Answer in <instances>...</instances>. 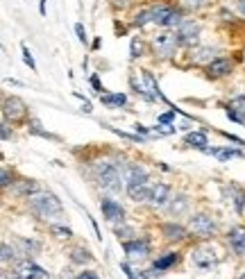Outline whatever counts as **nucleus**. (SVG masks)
I'll list each match as a JSON object with an SVG mask.
<instances>
[{
    "instance_id": "obj_1",
    "label": "nucleus",
    "mask_w": 245,
    "mask_h": 279,
    "mask_svg": "<svg viewBox=\"0 0 245 279\" xmlns=\"http://www.w3.org/2000/svg\"><path fill=\"white\" fill-rule=\"evenodd\" d=\"M27 206H30V211H34L39 218H46V220L61 216V202L53 193H43V191L32 193L27 198Z\"/></svg>"
},
{
    "instance_id": "obj_2",
    "label": "nucleus",
    "mask_w": 245,
    "mask_h": 279,
    "mask_svg": "<svg viewBox=\"0 0 245 279\" xmlns=\"http://www.w3.org/2000/svg\"><path fill=\"white\" fill-rule=\"evenodd\" d=\"M93 173H95V180H98V184H100L102 191L113 193V195H118V193L123 191V173L118 170L116 164L100 161V164H95Z\"/></svg>"
},
{
    "instance_id": "obj_3",
    "label": "nucleus",
    "mask_w": 245,
    "mask_h": 279,
    "mask_svg": "<svg viewBox=\"0 0 245 279\" xmlns=\"http://www.w3.org/2000/svg\"><path fill=\"white\" fill-rule=\"evenodd\" d=\"M2 116H5V120L20 123V120L27 118V105L19 95H9V98L2 100Z\"/></svg>"
},
{
    "instance_id": "obj_4",
    "label": "nucleus",
    "mask_w": 245,
    "mask_h": 279,
    "mask_svg": "<svg viewBox=\"0 0 245 279\" xmlns=\"http://www.w3.org/2000/svg\"><path fill=\"white\" fill-rule=\"evenodd\" d=\"M152 46H154V53L159 55V57L168 59V57H172V55H175V50H177L179 39H177V34L166 32V34L154 37V43H152Z\"/></svg>"
},
{
    "instance_id": "obj_5",
    "label": "nucleus",
    "mask_w": 245,
    "mask_h": 279,
    "mask_svg": "<svg viewBox=\"0 0 245 279\" xmlns=\"http://www.w3.org/2000/svg\"><path fill=\"white\" fill-rule=\"evenodd\" d=\"M191 263L200 270H211L218 263V254L213 252L211 247H198L191 252Z\"/></svg>"
},
{
    "instance_id": "obj_6",
    "label": "nucleus",
    "mask_w": 245,
    "mask_h": 279,
    "mask_svg": "<svg viewBox=\"0 0 245 279\" xmlns=\"http://www.w3.org/2000/svg\"><path fill=\"white\" fill-rule=\"evenodd\" d=\"M191 229L198 236H211V234L218 232V225H216V220L209 216V213H198V216H193L191 218Z\"/></svg>"
},
{
    "instance_id": "obj_7",
    "label": "nucleus",
    "mask_w": 245,
    "mask_h": 279,
    "mask_svg": "<svg viewBox=\"0 0 245 279\" xmlns=\"http://www.w3.org/2000/svg\"><path fill=\"white\" fill-rule=\"evenodd\" d=\"M14 279H50V275H48L41 266H37V263H32V261L27 259V261H23V263L16 266Z\"/></svg>"
},
{
    "instance_id": "obj_8",
    "label": "nucleus",
    "mask_w": 245,
    "mask_h": 279,
    "mask_svg": "<svg viewBox=\"0 0 245 279\" xmlns=\"http://www.w3.org/2000/svg\"><path fill=\"white\" fill-rule=\"evenodd\" d=\"M123 250H125L127 259H132V261H143L148 254H150V245H148L146 239L127 241L125 245H123Z\"/></svg>"
},
{
    "instance_id": "obj_9",
    "label": "nucleus",
    "mask_w": 245,
    "mask_h": 279,
    "mask_svg": "<svg viewBox=\"0 0 245 279\" xmlns=\"http://www.w3.org/2000/svg\"><path fill=\"white\" fill-rule=\"evenodd\" d=\"M175 7L168 5V2H159V5H152L150 7V14H152V23H157V25L161 27H168L170 25L172 16H175Z\"/></svg>"
},
{
    "instance_id": "obj_10",
    "label": "nucleus",
    "mask_w": 245,
    "mask_h": 279,
    "mask_svg": "<svg viewBox=\"0 0 245 279\" xmlns=\"http://www.w3.org/2000/svg\"><path fill=\"white\" fill-rule=\"evenodd\" d=\"M100 209H102V216H105L109 223H123L125 220V209L116 202V200H100Z\"/></svg>"
},
{
    "instance_id": "obj_11",
    "label": "nucleus",
    "mask_w": 245,
    "mask_h": 279,
    "mask_svg": "<svg viewBox=\"0 0 245 279\" xmlns=\"http://www.w3.org/2000/svg\"><path fill=\"white\" fill-rule=\"evenodd\" d=\"M177 39L179 43H186V46H191L198 41V34H200V25L198 23H193V20H184L182 25L177 27Z\"/></svg>"
},
{
    "instance_id": "obj_12",
    "label": "nucleus",
    "mask_w": 245,
    "mask_h": 279,
    "mask_svg": "<svg viewBox=\"0 0 245 279\" xmlns=\"http://www.w3.org/2000/svg\"><path fill=\"white\" fill-rule=\"evenodd\" d=\"M232 59H227V57H218V59H213L211 64H207V75L213 77V80H218V77H225V75L232 73Z\"/></svg>"
},
{
    "instance_id": "obj_13",
    "label": "nucleus",
    "mask_w": 245,
    "mask_h": 279,
    "mask_svg": "<svg viewBox=\"0 0 245 279\" xmlns=\"http://www.w3.org/2000/svg\"><path fill=\"white\" fill-rule=\"evenodd\" d=\"M148 170L143 166H127V188H132V186H141V184H148Z\"/></svg>"
},
{
    "instance_id": "obj_14",
    "label": "nucleus",
    "mask_w": 245,
    "mask_h": 279,
    "mask_svg": "<svg viewBox=\"0 0 245 279\" xmlns=\"http://www.w3.org/2000/svg\"><path fill=\"white\" fill-rule=\"evenodd\" d=\"M229 245L236 254L245 257V229L243 227H234L232 232H229Z\"/></svg>"
},
{
    "instance_id": "obj_15",
    "label": "nucleus",
    "mask_w": 245,
    "mask_h": 279,
    "mask_svg": "<svg viewBox=\"0 0 245 279\" xmlns=\"http://www.w3.org/2000/svg\"><path fill=\"white\" fill-rule=\"evenodd\" d=\"M170 198V186L168 184H154L152 186V195H150V205L154 206H164Z\"/></svg>"
},
{
    "instance_id": "obj_16",
    "label": "nucleus",
    "mask_w": 245,
    "mask_h": 279,
    "mask_svg": "<svg viewBox=\"0 0 245 279\" xmlns=\"http://www.w3.org/2000/svg\"><path fill=\"white\" fill-rule=\"evenodd\" d=\"M127 193H130V198L134 200V202H150V195H152V186L150 184H141V186H132V188H127Z\"/></svg>"
},
{
    "instance_id": "obj_17",
    "label": "nucleus",
    "mask_w": 245,
    "mask_h": 279,
    "mask_svg": "<svg viewBox=\"0 0 245 279\" xmlns=\"http://www.w3.org/2000/svg\"><path fill=\"white\" fill-rule=\"evenodd\" d=\"M202 152L216 154L218 161H229V159H234V157H243V152H241V150H234V148H220V150H216V148H205Z\"/></svg>"
},
{
    "instance_id": "obj_18",
    "label": "nucleus",
    "mask_w": 245,
    "mask_h": 279,
    "mask_svg": "<svg viewBox=\"0 0 245 279\" xmlns=\"http://www.w3.org/2000/svg\"><path fill=\"white\" fill-rule=\"evenodd\" d=\"M161 232H164V236L168 241H182L186 239V229L182 225H175V223H168V225L161 227Z\"/></svg>"
},
{
    "instance_id": "obj_19",
    "label": "nucleus",
    "mask_w": 245,
    "mask_h": 279,
    "mask_svg": "<svg viewBox=\"0 0 245 279\" xmlns=\"http://www.w3.org/2000/svg\"><path fill=\"white\" fill-rule=\"evenodd\" d=\"M229 191V200L234 202V209H236V213H243V209H245V191L243 188H239V186H229L227 188Z\"/></svg>"
},
{
    "instance_id": "obj_20",
    "label": "nucleus",
    "mask_w": 245,
    "mask_h": 279,
    "mask_svg": "<svg viewBox=\"0 0 245 279\" xmlns=\"http://www.w3.org/2000/svg\"><path fill=\"white\" fill-rule=\"evenodd\" d=\"M100 100H102L107 107H123L127 102V95L125 93H102Z\"/></svg>"
},
{
    "instance_id": "obj_21",
    "label": "nucleus",
    "mask_w": 245,
    "mask_h": 279,
    "mask_svg": "<svg viewBox=\"0 0 245 279\" xmlns=\"http://www.w3.org/2000/svg\"><path fill=\"white\" fill-rule=\"evenodd\" d=\"M186 143L193 148H200V150H205L207 148V134L205 132H191V134H186Z\"/></svg>"
},
{
    "instance_id": "obj_22",
    "label": "nucleus",
    "mask_w": 245,
    "mask_h": 279,
    "mask_svg": "<svg viewBox=\"0 0 245 279\" xmlns=\"http://www.w3.org/2000/svg\"><path fill=\"white\" fill-rule=\"evenodd\" d=\"M218 53V50H216V48H209V46H205V48H198V50H195V57H193V61H207V64H211L213 61V55Z\"/></svg>"
},
{
    "instance_id": "obj_23",
    "label": "nucleus",
    "mask_w": 245,
    "mask_h": 279,
    "mask_svg": "<svg viewBox=\"0 0 245 279\" xmlns=\"http://www.w3.org/2000/svg\"><path fill=\"white\" fill-rule=\"evenodd\" d=\"M229 109H234V112L239 113L241 125H245V95H236V98H232V102H229Z\"/></svg>"
},
{
    "instance_id": "obj_24",
    "label": "nucleus",
    "mask_w": 245,
    "mask_h": 279,
    "mask_svg": "<svg viewBox=\"0 0 245 279\" xmlns=\"http://www.w3.org/2000/svg\"><path fill=\"white\" fill-rule=\"evenodd\" d=\"M172 263H177V254L175 252H168L166 257L154 261V270H166V268H170Z\"/></svg>"
},
{
    "instance_id": "obj_25",
    "label": "nucleus",
    "mask_w": 245,
    "mask_h": 279,
    "mask_svg": "<svg viewBox=\"0 0 245 279\" xmlns=\"http://www.w3.org/2000/svg\"><path fill=\"white\" fill-rule=\"evenodd\" d=\"M16 193H20V195H27V198H30V193H39V186H37V182L23 180L19 186H16Z\"/></svg>"
},
{
    "instance_id": "obj_26",
    "label": "nucleus",
    "mask_w": 245,
    "mask_h": 279,
    "mask_svg": "<svg viewBox=\"0 0 245 279\" xmlns=\"http://www.w3.org/2000/svg\"><path fill=\"white\" fill-rule=\"evenodd\" d=\"M143 80H146V87L152 91V95L154 98H164L161 95V91H159V87H157V82H154V77H152V73L150 71H143Z\"/></svg>"
},
{
    "instance_id": "obj_27",
    "label": "nucleus",
    "mask_w": 245,
    "mask_h": 279,
    "mask_svg": "<svg viewBox=\"0 0 245 279\" xmlns=\"http://www.w3.org/2000/svg\"><path fill=\"white\" fill-rule=\"evenodd\" d=\"M71 259H73L75 263H89V261H91L93 257H91V252H89V250H82V247H75V250H73V254H71Z\"/></svg>"
},
{
    "instance_id": "obj_28",
    "label": "nucleus",
    "mask_w": 245,
    "mask_h": 279,
    "mask_svg": "<svg viewBox=\"0 0 245 279\" xmlns=\"http://www.w3.org/2000/svg\"><path fill=\"white\" fill-rule=\"evenodd\" d=\"M186 206H188V198H186V195H179V198L175 200V202H172L168 209H170V213H182Z\"/></svg>"
},
{
    "instance_id": "obj_29",
    "label": "nucleus",
    "mask_w": 245,
    "mask_h": 279,
    "mask_svg": "<svg viewBox=\"0 0 245 279\" xmlns=\"http://www.w3.org/2000/svg\"><path fill=\"white\" fill-rule=\"evenodd\" d=\"M150 20H152V14H150V9H143V12H139L136 16H134L132 23H134L136 27H143L146 23H150Z\"/></svg>"
},
{
    "instance_id": "obj_30",
    "label": "nucleus",
    "mask_w": 245,
    "mask_h": 279,
    "mask_svg": "<svg viewBox=\"0 0 245 279\" xmlns=\"http://www.w3.org/2000/svg\"><path fill=\"white\" fill-rule=\"evenodd\" d=\"M143 53H146V43L141 39H132V57L136 59V57H143Z\"/></svg>"
},
{
    "instance_id": "obj_31",
    "label": "nucleus",
    "mask_w": 245,
    "mask_h": 279,
    "mask_svg": "<svg viewBox=\"0 0 245 279\" xmlns=\"http://www.w3.org/2000/svg\"><path fill=\"white\" fill-rule=\"evenodd\" d=\"M209 2H211V0H182V5H184L186 9H193V12H195V9H202V7L209 5Z\"/></svg>"
},
{
    "instance_id": "obj_32",
    "label": "nucleus",
    "mask_w": 245,
    "mask_h": 279,
    "mask_svg": "<svg viewBox=\"0 0 245 279\" xmlns=\"http://www.w3.org/2000/svg\"><path fill=\"white\" fill-rule=\"evenodd\" d=\"M53 234H57L59 239H71L73 236V232L68 227H59V225H53Z\"/></svg>"
},
{
    "instance_id": "obj_33",
    "label": "nucleus",
    "mask_w": 245,
    "mask_h": 279,
    "mask_svg": "<svg viewBox=\"0 0 245 279\" xmlns=\"http://www.w3.org/2000/svg\"><path fill=\"white\" fill-rule=\"evenodd\" d=\"M30 132H32V134H39V136H46V139H55L53 134H48V132H43V130H41V125L37 123V120H32V123H30Z\"/></svg>"
},
{
    "instance_id": "obj_34",
    "label": "nucleus",
    "mask_w": 245,
    "mask_h": 279,
    "mask_svg": "<svg viewBox=\"0 0 245 279\" xmlns=\"http://www.w3.org/2000/svg\"><path fill=\"white\" fill-rule=\"evenodd\" d=\"M23 61H25L27 66L32 68V71H37V64H34V57H32V53L27 50V46H23Z\"/></svg>"
},
{
    "instance_id": "obj_35",
    "label": "nucleus",
    "mask_w": 245,
    "mask_h": 279,
    "mask_svg": "<svg viewBox=\"0 0 245 279\" xmlns=\"http://www.w3.org/2000/svg\"><path fill=\"white\" fill-rule=\"evenodd\" d=\"M116 236L118 239H127V236H134L132 227H116Z\"/></svg>"
},
{
    "instance_id": "obj_36",
    "label": "nucleus",
    "mask_w": 245,
    "mask_h": 279,
    "mask_svg": "<svg viewBox=\"0 0 245 279\" xmlns=\"http://www.w3.org/2000/svg\"><path fill=\"white\" fill-rule=\"evenodd\" d=\"M75 34H77V39H80L82 43H86V41H89V37H86V30H84V25H82V23H75Z\"/></svg>"
},
{
    "instance_id": "obj_37",
    "label": "nucleus",
    "mask_w": 245,
    "mask_h": 279,
    "mask_svg": "<svg viewBox=\"0 0 245 279\" xmlns=\"http://www.w3.org/2000/svg\"><path fill=\"white\" fill-rule=\"evenodd\" d=\"M9 259L14 261V247L9 250V245H7V243H2V263H9Z\"/></svg>"
},
{
    "instance_id": "obj_38",
    "label": "nucleus",
    "mask_w": 245,
    "mask_h": 279,
    "mask_svg": "<svg viewBox=\"0 0 245 279\" xmlns=\"http://www.w3.org/2000/svg\"><path fill=\"white\" fill-rule=\"evenodd\" d=\"M14 177H12V175H9V170H7V168H2V186H5V188H7V186H9V184H14Z\"/></svg>"
},
{
    "instance_id": "obj_39",
    "label": "nucleus",
    "mask_w": 245,
    "mask_h": 279,
    "mask_svg": "<svg viewBox=\"0 0 245 279\" xmlns=\"http://www.w3.org/2000/svg\"><path fill=\"white\" fill-rule=\"evenodd\" d=\"M77 279H100V277L93 273V270H84V273L77 275Z\"/></svg>"
},
{
    "instance_id": "obj_40",
    "label": "nucleus",
    "mask_w": 245,
    "mask_h": 279,
    "mask_svg": "<svg viewBox=\"0 0 245 279\" xmlns=\"http://www.w3.org/2000/svg\"><path fill=\"white\" fill-rule=\"evenodd\" d=\"M175 118V109H172V112H168V113H164V116H159V123H170V120Z\"/></svg>"
},
{
    "instance_id": "obj_41",
    "label": "nucleus",
    "mask_w": 245,
    "mask_h": 279,
    "mask_svg": "<svg viewBox=\"0 0 245 279\" xmlns=\"http://www.w3.org/2000/svg\"><path fill=\"white\" fill-rule=\"evenodd\" d=\"M120 270L127 275V279H136V277H134V273H132V268L127 266V263H120Z\"/></svg>"
},
{
    "instance_id": "obj_42",
    "label": "nucleus",
    "mask_w": 245,
    "mask_h": 279,
    "mask_svg": "<svg viewBox=\"0 0 245 279\" xmlns=\"http://www.w3.org/2000/svg\"><path fill=\"white\" fill-rule=\"evenodd\" d=\"M91 84H93V89H95V91H100V93L105 91V89L100 87V80H98V77H95V75H93V77H91Z\"/></svg>"
},
{
    "instance_id": "obj_43",
    "label": "nucleus",
    "mask_w": 245,
    "mask_h": 279,
    "mask_svg": "<svg viewBox=\"0 0 245 279\" xmlns=\"http://www.w3.org/2000/svg\"><path fill=\"white\" fill-rule=\"evenodd\" d=\"M2 141H9V127H7V120L2 123Z\"/></svg>"
},
{
    "instance_id": "obj_44",
    "label": "nucleus",
    "mask_w": 245,
    "mask_h": 279,
    "mask_svg": "<svg viewBox=\"0 0 245 279\" xmlns=\"http://www.w3.org/2000/svg\"><path fill=\"white\" fill-rule=\"evenodd\" d=\"M134 130H136V132H141V134H148V127H143V125H134Z\"/></svg>"
},
{
    "instance_id": "obj_45",
    "label": "nucleus",
    "mask_w": 245,
    "mask_h": 279,
    "mask_svg": "<svg viewBox=\"0 0 245 279\" xmlns=\"http://www.w3.org/2000/svg\"><path fill=\"white\" fill-rule=\"evenodd\" d=\"M39 12L46 14V0H39Z\"/></svg>"
},
{
    "instance_id": "obj_46",
    "label": "nucleus",
    "mask_w": 245,
    "mask_h": 279,
    "mask_svg": "<svg viewBox=\"0 0 245 279\" xmlns=\"http://www.w3.org/2000/svg\"><path fill=\"white\" fill-rule=\"evenodd\" d=\"M239 9H241V14L245 16V0H239Z\"/></svg>"
},
{
    "instance_id": "obj_47",
    "label": "nucleus",
    "mask_w": 245,
    "mask_h": 279,
    "mask_svg": "<svg viewBox=\"0 0 245 279\" xmlns=\"http://www.w3.org/2000/svg\"><path fill=\"white\" fill-rule=\"evenodd\" d=\"M241 279H245V273H243V275H241Z\"/></svg>"
}]
</instances>
